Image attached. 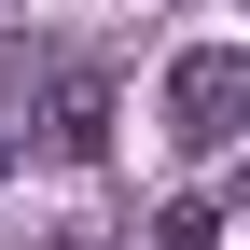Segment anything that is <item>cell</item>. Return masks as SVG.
<instances>
[{
	"instance_id": "obj_1",
	"label": "cell",
	"mask_w": 250,
	"mask_h": 250,
	"mask_svg": "<svg viewBox=\"0 0 250 250\" xmlns=\"http://www.w3.org/2000/svg\"><path fill=\"white\" fill-rule=\"evenodd\" d=\"M167 139H181V153H236V139H250V56H236V42H195V56L167 70Z\"/></svg>"
},
{
	"instance_id": "obj_3",
	"label": "cell",
	"mask_w": 250,
	"mask_h": 250,
	"mask_svg": "<svg viewBox=\"0 0 250 250\" xmlns=\"http://www.w3.org/2000/svg\"><path fill=\"white\" fill-rule=\"evenodd\" d=\"M125 250H223V208H208V195H167V208H153Z\"/></svg>"
},
{
	"instance_id": "obj_2",
	"label": "cell",
	"mask_w": 250,
	"mask_h": 250,
	"mask_svg": "<svg viewBox=\"0 0 250 250\" xmlns=\"http://www.w3.org/2000/svg\"><path fill=\"white\" fill-rule=\"evenodd\" d=\"M42 153L56 167H98L111 153V70H56L42 83Z\"/></svg>"
},
{
	"instance_id": "obj_4",
	"label": "cell",
	"mask_w": 250,
	"mask_h": 250,
	"mask_svg": "<svg viewBox=\"0 0 250 250\" xmlns=\"http://www.w3.org/2000/svg\"><path fill=\"white\" fill-rule=\"evenodd\" d=\"M0 167H14V125H0Z\"/></svg>"
}]
</instances>
